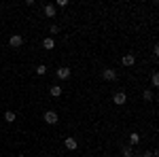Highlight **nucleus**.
<instances>
[{
    "instance_id": "obj_10",
    "label": "nucleus",
    "mask_w": 159,
    "mask_h": 157,
    "mask_svg": "<svg viewBox=\"0 0 159 157\" xmlns=\"http://www.w3.org/2000/svg\"><path fill=\"white\" fill-rule=\"evenodd\" d=\"M51 96H53V98H60L61 96V87H60V85H53V87H51Z\"/></svg>"
},
{
    "instance_id": "obj_1",
    "label": "nucleus",
    "mask_w": 159,
    "mask_h": 157,
    "mask_svg": "<svg viewBox=\"0 0 159 157\" xmlns=\"http://www.w3.org/2000/svg\"><path fill=\"white\" fill-rule=\"evenodd\" d=\"M9 45H11L13 49H19L24 45V36H21V34H13V36L9 38Z\"/></svg>"
},
{
    "instance_id": "obj_5",
    "label": "nucleus",
    "mask_w": 159,
    "mask_h": 157,
    "mask_svg": "<svg viewBox=\"0 0 159 157\" xmlns=\"http://www.w3.org/2000/svg\"><path fill=\"white\" fill-rule=\"evenodd\" d=\"M102 76H104V81H115V79H117V72H115L112 68H104Z\"/></svg>"
},
{
    "instance_id": "obj_16",
    "label": "nucleus",
    "mask_w": 159,
    "mask_h": 157,
    "mask_svg": "<svg viewBox=\"0 0 159 157\" xmlns=\"http://www.w3.org/2000/svg\"><path fill=\"white\" fill-rule=\"evenodd\" d=\"M36 74H47V66H38V68H36Z\"/></svg>"
},
{
    "instance_id": "obj_19",
    "label": "nucleus",
    "mask_w": 159,
    "mask_h": 157,
    "mask_svg": "<svg viewBox=\"0 0 159 157\" xmlns=\"http://www.w3.org/2000/svg\"><path fill=\"white\" fill-rule=\"evenodd\" d=\"M155 155H157L155 151H153V153H142V157H155Z\"/></svg>"
},
{
    "instance_id": "obj_8",
    "label": "nucleus",
    "mask_w": 159,
    "mask_h": 157,
    "mask_svg": "<svg viewBox=\"0 0 159 157\" xmlns=\"http://www.w3.org/2000/svg\"><path fill=\"white\" fill-rule=\"evenodd\" d=\"M138 142H140V134L132 132V134H129V145H138Z\"/></svg>"
},
{
    "instance_id": "obj_20",
    "label": "nucleus",
    "mask_w": 159,
    "mask_h": 157,
    "mask_svg": "<svg viewBox=\"0 0 159 157\" xmlns=\"http://www.w3.org/2000/svg\"><path fill=\"white\" fill-rule=\"evenodd\" d=\"M17 157H25V155H17Z\"/></svg>"
},
{
    "instance_id": "obj_18",
    "label": "nucleus",
    "mask_w": 159,
    "mask_h": 157,
    "mask_svg": "<svg viewBox=\"0 0 159 157\" xmlns=\"http://www.w3.org/2000/svg\"><path fill=\"white\" fill-rule=\"evenodd\" d=\"M55 4H57V7H66V4H68V0H55Z\"/></svg>"
},
{
    "instance_id": "obj_9",
    "label": "nucleus",
    "mask_w": 159,
    "mask_h": 157,
    "mask_svg": "<svg viewBox=\"0 0 159 157\" xmlns=\"http://www.w3.org/2000/svg\"><path fill=\"white\" fill-rule=\"evenodd\" d=\"M45 15H47V17H55V7H53V4H47V7H45Z\"/></svg>"
},
{
    "instance_id": "obj_15",
    "label": "nucleus",
    "mask_w": 159,
    "mask_h": 157,
    "mask_svg": "<svg viewBox=\"0 0 159 157\" xmlns=\"http://www.w3.org/2000/svg\"><path fill=\"white\" fill-rule=\"evenodd\" d=\"M142 98H144L147 102H151V100H153V94H151L148 89H144V94H142Z\"/></svg>"
},
{
    "instance_id": "obj_2",
    "label": "nucleus",
    "mask_w": 159,
    "mask_h": 157,
    "mask_svg": "<svg viewBox=\"0 0 159 157\" xmlns=\"http://www.w3.org/2000/svg\"><path fill=\"white\" fill-rule=\"evenodd\" d=\"M55 74H57V79L66 81V79H70L72 70H70V68H66V66H61V68H57V70H55Z\"/></svg>"
},
{
    "instance_id": "obj_21",
    "label": "nucleus",
    "mask_w": 159,
    "mask_h": 157,
    "mask_svg": "<svg viewBox=\"0 0 159 157\" xmlns=\"http://www.w3.org/2000/svg\"><path fill=\"white\" fill-rule=\"evenodd\" d=\"M40 157H47V155H40Z\"/></svg>"
},
{
    "instance_id": "obj_6",
    "label": "nucleus",
    "mask_w": 159,
    "mask_h": 157,
    "mask_svg": "<svg viewBox=\"0 0 159 157\" xmlns=\"http://www.w3.org/2000/svg\"><path fill=\"white\" fill-rule=\"evenodd\" d=\"M123 66H127V68H132V66H134L136 64V58L134 55H132V53H127V55H123Z\"/></svg>"
},
{
    "instance_id": "obj_11",
    "label": "nucleus",
    "mask_w": 159,
    "mask_h": 157,
    "mask_svg": "<svg viewBox=\"0 0 159 157\" xmlns=\"http://www.w3.org/2000/svg\"><path fill=\"white\" fill-rule=\"evenodd\" d=\"M43 47L45 49H53L55 47V40H53V38H45V40H43Z\"/></svg>"
},
{
    "instance_id": "obj_14",
    "label": "nucleus",
    "mask_w": 159,
    "mask_h": 157,
    "mask_svg": "<svg viewBox=\"0 0 159 157\" xmlns=\"http://www.w3.org/2000/svg\"><path fill=\"white\" fill-rule=\"evenodd\" d=\"M151 83H153V87H157V85H159V74H157V72L151 76Z\"/></svg>"
},
{
    "instance_id": "obj_7",
    "label": "nucleus",
    "mask_w": 159,
    "mask_h": 157,
    "mask_svg": "<svg viewBox=\"0 0 159 157\" xmlns=\"http://www.w3.org/2000/svg\"><path fill=\"white\" fill-rule=\"evenodd\" d=\"M64 145H66V149H68V151H74V149L79 146V142H76V138H72V136H68Z\"/></svg>"
},
{
    "instance_id": "obj_3",
    "label": "nucleus",
    "mask_w": 159,
    "mask_h": 157,
    "mask_svg": "<svg viewBox=\"0 0 159 157\" xmlns=\"http://www.w3.org/2000/svg\"><path fill=\"white\" fill-rule=\"evenodd\" d=\"M45 123L55 125V123H57V113H55V110H47V113H45Z\"/></svg>"
},
{
    "instance_id": "obj_4",
    "label": "nucleus",
    "mask_w": 159,
    "mask_h": 157,
    "mask_svg": "<svg viewBox=\"0 0 159 157\" xmlns=\"http://www.w3.org/2000/svg\"><path fill=\"white\" fill-rule=\"evenodd\" d=\"M112 102H115L117 106H123V104L127 102V96H125L123 91H119V94H115V96H112Z\"/></svg>"
},
{
    "instance_id": "obj_17",
    "label": "nucleus",
    "mask_w": 159,
    "mask_h": 157,
    "mask_svg": "<svg viewBox=\"0 0 159 157\" xmlns=\"http://www.w3.org/2000/svg\"><path fill=\"white\" fill-rule=\"evenodd\" d=\"M49 32H51V34H57V32H60V25H51Z\"/></svg>"
},
{
    "instance_id": "obj_13",
    "label": "nucleus",
    "mask_w": 159,
    "mask_h": 157,
    "mask_svg": "<svg viewBox=\"0 0 159 157\" xmlns=\"http://www.w3.org/2000/svg\"><path fill=\"white\" fill-rule=\"evenodd\" d=\"M132 155H134L132 146H123V157H132Z\"/></svg>"
},
{
    "instance_id": "obj_12",
    "label": "nucleus",
    "mask_w": 159,
    "mask_h": 157,
    "mask_svg": "<svg viewBox=\"0 0 159 157\" xmlns=\"http://www.w3.org/2000/svg\"><path fill=\"white\" fill-rule=\"evenodd\" d=\"M4 121H7V123H13V121H15V113H13V110H7V113H4Z\"/></svg>"
}]
</instances>
